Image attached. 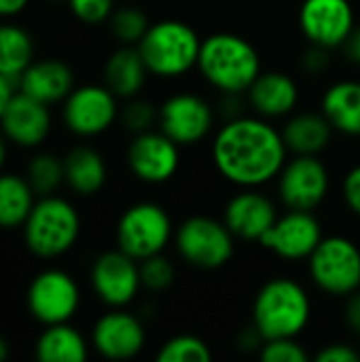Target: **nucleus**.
Here are the masks:
<instances>
[{
	"label": "nucleus",
	"mask_w": 360,
	"mask_h": 362,
	"mask_svg": "<svg viewBox=\"0 0 360 362\" xmlns=\"http://www.w3.org/2000/svg\"><path fill=\"white\" fill-rule=\"evenodd\" d=\"M289 155L282 132L255 112L227 119L212 134V165L238 189H261L276 182Z\"/></svg>",
	"instance_id": "f257e3e1"
},
{
	"label": "nucleus",
	"mask_w": 360,
	"mask_h": 362,
	"mask_svg": "<svg viewBox=\"0 0 360 362\" xmlns=\"http://www.w3.org/2000/svg\"><path fill=\"white\" fill-rule=\"evenodd\" d=\"M140 280L142 291H149L153 295L166 293L176 282V265L166 252L146 257L140 261Z\"/></svg>",
	"instance_id": "2f4dec72"
},
{
	"label": "nucleus",
	"mask_w": 360,
	"mask_h": 362,
	"mask_svg": "<svg viewBox=\"0 0 360 362\" xmlns=\"http://www.w3.org/2000/svg\"><path fill=\"white\" fill-rule=\"evenodd\" d=\"M303 38L325 49H342L356 25L350 0H303L297 15Z\"/></svg>",
	"instance_id": "f3484780"
},
{
	"label": "nucleus",
	"mask_w": 360,
	"mask_h": 362,
	"mask_svg": "<svg viewBox=\"0 0 360 362\" xmlns=\"http://www.w3.org/2000/svg\"><path fill=\"white\" fill-rule=\"evenodd\" d=\"M333 176L320 155H291L276 178L278 199L286 210L316 212L331 195Z\"/></svg>",
	"instance_id": "1a4fd4ad"
},
{
	"label": "nucleus",
	"mask_w": 360,
	"mask_h": 362,
	"mask_svg": "<svg viewBox=\"0 0 360 362\" xmlns=\"http://www.w3.org/2000/svg\"><path fill=\"white\" fill-rule=\"evenodd\" d=\"M278 216L280 210L274 197L261 189H240L227 199L221 218L238 240L259 244Z\"/></svg>",
	"instance_id": "a211bd4d"
},
{
	"label": "nucleus",
	"mask_w": 360,
	"mask_h": 362,
	"mask_svg": "<svg viewBox=\"0 0 360 362\" xmlns=\"http://www.w3.org/2000/svg\"><path fill=\"white\" fill-rule=\"evenodd\" d=\"M74 87H76L74 70L64 59H55V57L34 59L17 78L19 91L47 106L62 104Z\"/></svg>",
	"instance_id": "412c9836"
},
{
	"label": "nucleus",
	"mask_w": 360,
	"mask_h": 362,
	"mask_svg": "<svg viewBox=\"0 0 360 362\" xmlns=\"http://www.w3.org/2000/svg\"><path fill=\"white\" fill-rule=\"evenodd\" d=\"M182 161V146H178L159 127L134 134L127 151L125 163L132 176L144 185H166L170 182Z\"/></svg>",
	"instance_id": "ddd939ff"
},
{
	"label": "nucleus",
	"mask_w": 360,
	"mask_h": 362,
	"mask_svg": "<svg viewBox=\"0 0 360 362\" xmlns=\"http://www.w3.org/2000/svg\"><path fill=\"white\" fill-rule=\"evenodd\" d=\"M34 62V40L17 23H0V72L17 83L23 70Z\"/></svg>",
	"instance_id": "cd10ccee"
},
{
	"label": "nucleus",
	"mask_w": 360,
	"mask_h": 362,
	"mask_svg": "<svg viewBox=\"0 0 360 362\" xmlns=\"http://www.w3.org/2000/svg\"><path fill=\"white\" fill-rule=\"evenodd\" d=\"M25 178L38 197L53 195L66 185L64 178V157L49 151H38L25 165Z\"/></svg>",
	"instance_id": "c85d7f7f"
},
{
	"label": "nucleus",
	"mask_w": 360,
	"mask_h": 362,
	"mask_svg": "<svg viewBox=\"0 0 360 362\" xmlns=\"http://www.w3.org/2000/svg\"><path fill=\"white\" fill-rule=\"evenodd\" d=\"M119 102L104 83L76 85L62 102L64 125L79 138H98L119 121Z\"/></svg>",
	"instance_id": "f8f14e48"
},
{
	"label": "nucleus",
	"mask_w": 360,
	"mask_h": 362,
	"mask_svg": "<svg viewBox=\"0 0 360 362\" xmlns=\"http://www.w3.org/2000/svg\"><path fill=\"white\" fill-rule=\"evenodd\" d=\"M261 70V53L246 36L214 32L202 40L197 72L214 91L244 95Z\"/></svg>",
	"instance_id": "f03ea898"
},
{
	"label": "nucleus",
	"mask_w": 360,
	"mask_h": 362,
	"mask_svg": "<svg viewBox=\"0 0 360 362\" xmlns=\"http://www.w3.org/2000/svg\"><path fill=\"white\" fill-rule=\"evenodd\" d=\"M119 121L132 136L155 129L159 121V106H155L146 98L136 95L132 100H125V104L121 106Z\"/></svg>",
	"instance_id": "473e14b6"
},
{
	"label": "nucleus",
	"mask_w": 360,
	"mask_h": 362,
	"mask_svg": "<svg viewBox=\"0 0 360 362\" xmlns=\"http://www.w3.org/2000/svg\"><path fill=\"white\" fill-rule=\"evenodd\" d=\"M238 238L223 218L191 214L176 225L174 250L182 263L199 272H219L236 257Z\"/></svg>",
	"instance_id": "423d86ee"
},
{
	"label": "nucleus",
	"mask_w": 360,
	"mask_h": 362,
	"mask_svg": "<svg viewBox=\"0 0 360 362\" xmlns=\"http://www.w3.org/2000/svg\"><path fill=\"white\" fill-rule=\"evenodd\" d=\"M306 263L310 282L327 297L346 299L360 288V246L348 235H325Z\"/></svg>",
	"instance_id": "0eeeda50"
},
{
	"label": "nucleus",
	"mask_w": 360,
	"mask_h": 362,
	"mask_svg": "<svg viewBox=\"0 0 360 362\" xmlns=\"http://www.w3.org/2000/svg\"><path fill=\"white\" fill-rule=\"evenodd\" d=\"M89 284L98 301L106 308H127L142 291L140 261L121 248L104 250L91 263Z\"/></svg>",
	"instance_id": "4468645a"
},
{
	"label": "nucleus",
	"mask_w": 360,
	"mask_h": 362,
	"mask_svg": "<svg viewBox=\"0 0 360 362\" xmlns=\"http://www.w3.org/2000/svg\"><path fill=\"white\" fill-rule=\"evenodd\" d=\"M36 199L25 174L0 172V229H21Z\"/></svg>",
	"instance_id": "bb28decb"
},
{
	"label": "nucleus",
	"mask_w": 360,
	"mask_h": 362,
	"mask_svg": "<svg viewBox=\"0 0 360 362\" xmlns=\"http://www.w3.org/2000/svg\"><path fill=\"white\" fill-rule=\"evenodd\" d=\"M81 286L72 274L59 267L38 272L25 291V305L30 316L42 325L70 322L81 308Z\"/></svg>",
	"instance_id": "9d476101"
},
{
	"label": "nucleus",
	"mask_w": 360,
	"mask_h": 362,
	"mask_svg": "<svg viewBox=\"0 0 360 362\" xmlns=\"http://www.w3.org/2000/svg\"><path fill=\"white\" fill-rule=\"evenodd\" d=\"M91 341L70 322L49 325L34 344V356L40 362H85Z\"/></svg>",
	"instance_id": "a878e982"
},
{
	"label": "nucleus",
	"mask_w": 360,
	"mask_h": 362,
	"mask_svg": "<svg viewBox=\"0 0 360 362\" xmlns=\"http://www.w3.org/2000/svg\"><path fill=\"white\" fill-rule=\"evenodd\" d=\"M6 155H8V140L4 138V134L0 132V172L6 163Z\"/></svg>",
	"instance_id": "37998d69"
},
{
	"label": "nucleus",
	"mask_w": 360,
	"mask_h": 362,
	"mask_svg": "<svg viewBox=\"0 0 360 362\" xmlns=\"http://www.w3.org/2000/svg\"><path fill=\"white\" fill-rule=\"evenodd\" d=\"M216 108L195 91H178L159 104L157 127L178 146L189 148L202 144L216 129Z\"/></svg>",
	"instance_id": "9b49d317"
},
{
	"label": "nucleus",
	"mask_w": 360,
	"mask_h": 362,
	"mask_svg": "<svg viewBox=\"0 0 360 362\" xmlns=\"http://www.w3.org/2000/svg\"><path fill=\"white\" fill-rule=\"evenodd\" d=\"M51 129V108L17 89L0 117V132L4 138L13 146L34 151L45 144Z\"/></svg>",
	"instance_id": "6ab92c4d"
},
{
	"label": "nucleus",
	"mask_w": 360,
	"mask_h": 362,
	"mask_svg": "<svg viewBox=\"0 0 360 362\" xmlns=\"http://www.w3.org/2000/svg\"><path fill=\"white\" fill-rule=\"evenodd\" d=\"M299 66L310 76H318V74L327 72L331 66V49L308 42V49L299 57Z\"/></svg>",
	"instance_id": "c9c22d12"
},
{
	"label": "nucleus",
	"mask_w": 360,
	"mask_h": 362,
	"mask_svg": "<svg viewBox=\"0 0 360 362\" xmlns=\"http://www.w3.org/2000/svg\"><path fill=\"white\" fill-rule=\"evenodd\" d=\"M176 225L170 212L151 199L136 202L127 206L117 225H115V242L117 248L142 261L146 257L166 252L168 246L174 242Z\"/></svg>",
	"instance_id": "6e6552de"
},
{
	"label": "nucleus",
	"mask_w": 360,
	"mask_h": 362,
	"mask_svg": "<svg viewBox=\"0 0 360 362\" xmlns=\"http://www.w3.org/2000/svg\"><path fill=\"white\" fill-rule=\"evenodd\" d=\"M8 358V344L4 337H0V362H4Z\"/></svg>",
	"instance_id": "c03bdc74"
},
{
	"label": "nucleus",
	"mask_w": 360,
	"mask_h": 362,
	"mask_svg": "<svg viewBox=\"0 0 360 362\" xmlns=\"http://www.w3.org/2000/svg\"><path fill=\"white\" fill-rule=\"evenodd\" d=\"M151 76L138 47L119 45L104 62V85L121 100H132L142 93L146 78Z\"/></svg>",
	"instance_id": "5701e85b"
},
{
	"label": "nucleus",
	"mask_w": 360,
	"mask_h": 362,
	"mask_svg": "<svg viewBox=\"0 0 360 362\" xmlns=\"http://www.w3.org/2000/svg\"><path fill=\"white\" fill-rule=\"evenodd\" d=\"M64 178L66 187L79 197L98 195L108 180V165L104 155L89 146L79 144L64 155Z\"/></svg>",
	"instance_id": "b1692460"
},
{
	"label": "nucleus",
	"mask_w": 360,
	"mask_h": 362,
	"mask_svg": "<svg viewBox=\"0 0 360 362\" xmlns=\"http://www.w3.org/2000/svg\"><path fill=\"white\" fill-rule=\"evenodd\" d=\"M83 221L76 206L53 193L36 199L30 216L25 218L21 233L25 248L45 261L68 255L81 238Z\"/></svg>",
	"instance_id": "39448f33"
},
{
	"label": "nucleus",
	"mask_w": 360,
	"mask_h": 362,
	"mask_svg": "<svg viewBox=\"0 0 360 362\" xmlns=\"http://www.w3.org/2000/svg\"><path fill=\"white\" fill-rule=\"evenodd\" d=\"M312 361L316 362H359L360 350L356 346L348 344V341H331L325 344L314 356Z\"/></svg>",
	"instance_id": "e433bc0d"
},
{
	"label": "nucleus",
	"mask_w": 360,
	"mask_h": 362,
	"mask_svg": "<svg viewBox=\"0 0 360 362\" xmlns=\"http://www.w3.org/2000/svg\"><path fill=\"white\" fill-rule=\"evenodd\" d=\"M151 23L153 21L140 6L123 4L112 11V15L108 19V30L119 45L136 47L142 40V36L146 34V30L151 28Z\"/></svg>",
	"instance_id": "7c9ffc66"
},
{
	"label": "nucleus",
	"mask_w": 360,
	"mask_h": 362,
	"mask_svg": "<svg viewBox=\"0 0 360 362\" xmlns=\"http://www.w3.org/2000/svg\"><path fill=\"white\" fill-rule=\"evenodd\" d=\"M212 358L210 344L193 333H178L166 339L155 354L157 362H210Z\"/></svg>",
	"instance_id": "c756f323"
},
{
	"label": "nucleus",
	"mask_w": 360,
	"mask_h": 362,
	"mask_svg": "<svg viewBox=\"0 0 360 362\" xmlns=\"http://www.w3.org/2000/svg\"><path fill=\"white\" fill-rule=\"evenodd\" d=\"M51 2H66V0H51Z\"/></svg>",
	"instance_id": "a18cd8bd"
},
{
	"label": "nucleus",
	"mask_w": 360,
	"mask_h": 362,
	"mask_svg": "<svg viewBox=\"0 0 360 362\" xmlns=\"http://www.w3.org/2000/svg\"><path fill=\"white\" fill-rule=\"evenodd\" d=\"M314 314L308 288L291 278L276 276L259 286L250 305V325L263 339L301 337Z\"/></svg>",
	"instance_id": "7ed1b4c3"
},
{
	"label": "nucleus",
	"mask_w": 360,
	"mask_h": 362,
	"mask_svg": "<svg viewBox=\"0 0 360 362\" xmlns=\"http://www.w3.org/2000/svg\"><path fill=\"white\" fill-rule=\"evenodd\" d=\"M257 356L265 362H308L312 354L299 341V337H276L265 339L257 352Z\"/></svg>",
	"instance_id": "72a5a7b5"
},
{
	"label": "nucleus",
	"mask_w": 360,
	"mask_h": 362,
	"mask_svg": "<svg viewBox=\"0 0 360 362\" xmlns=\"http://www.w3.org/2000/svg\"><path fill=\"white\" fill-rule=\"evenodd\" d=\"M15 81L13 78H8V76H4L2 72H0V117H2V112H4V108L8 106V102H11V98L15 95Z\"/></svg>",
	"instance_id": "79ce46f5"
},
{
	"label": "nucleus",
	"mask_w": 360,
	"mask_h": 362,
	"mask_svg": "<svg viewBox=\"0 0 360 362\" xmlns=\"http://www.w3.org/2000/svg\"><path fill=\"white\" fill-rule=\"evenodd\" d=\"M70 13L85 25L108 23L115 6V0H66Z\"/></svg>",
	"instance_id": "f704fd0d"
},
{
	"label": "nucleus",
	"mask_w": 360,
	"mask_h": 362,
	"mask_svg": "<svg viewBox=\"0 0 360 362\" xmlns=\"http://www.w3.org/2000/svg\"><path fill=\"white\" fill-rule=\"evenodd\" d=\"M342 316H344L346 329L354 337L360 339V288L356 293H352V295H348L344 299V312H342Z\"/></svg>",
	"instance_id": "58836bf2"
},
{
	"label": "nucleus",
	"mask_w": 360,
	"mask_h": 362,
	"mask_svg": "<svg viewBox=\"0 0 360 362\" xmlns=\"http://www.w3.org/2000/svg\"><path fill=\"white\" fill-rule=\"evenodd\" d=\"M342 49H344L346 57L354 66H360V21H356L354 30L350 32V36H348V40H346V45Z\"/></svg>",
	"instance_id": "ea45409f"
},
{
	"label": "nucleus",
	"mask_w": 360,
	"mask_h": 362,
	"mask_svg": "<svg viewBox=\"0 0 360 362\" xmlns=\"http://www.w3.org/2000/svg\"><path fill=\"white\" fill-rule=\"evenodd\" d=\"M280 132L291 155H323L337 134L320 108L295 110L284 119Z\"/></svg>",
	"instance_id": "4be33fe9"
},
{
	"label": "nucleus",
	"mask_w": 360,
	"mask_h": 362,
	"mask_svg": "<svg viewBox=\"0 0 360 362\" xmlns=\"http://www.w3.org/2000/svg\"><path fill=\"white\" fill-rule=\"evenodd\" d=\"M30 0H0V19H11L17 17L28 8Z\"/></svg>",
	"instance_id": "a19ab883"
},
{
	"label": "nucleus",
	"mask_w": 360,
	"mask_h": 362,
	"mask_svg": "<svg viewBox=\"0 0 360 362\" xmlns=\"http://www.w3.org/2000/svg\"><path fill=\"white\" fill-rule=\"evenodd\" d=\"M320 112L333 129L346 138H360V81L339 78L331 83L320 98Z\"/></svg>",
	"instance_id": "393cba45"
},
{
	"label": "nucleus",
	"mask_w": 360,
	"mask_h": 362,
	"mask_svg": "<svg viewBox=\"0 0 360 362\" xmlns=\"http://www.w3.org/2000/svg\"><path fill=\"white\" fill-rule=\"evenodd\" d=\"M342 199L346 208L360 218V163H354L342 178Z\"/></svg>",
	"instance_id": "4c0bfd02"
},
{
	"label": "nucleus",
	"mask_w": 360,
	"mask_h": 362,
	"mask_svg": "<svg viewBox=\"0 0 360 362\" xmlns=\"http://www.w3.org/2000/svg\"><path fill=\"white\" fill-rule=\"evenodd\" d=\"M248 110L269 119H286L293 115L299 106L301 100V89L299 83L293 74L284 70H261V74L252 81L248 91L244 93Z\"/></svg>",
	"instance_id": "aec40b11"
},
{
	"label": "nucleus",
	"mask_w": 360,
	"mask_h": 362,
	"mask_svg": "<svg viewBox=\"0 0 360 362\" xmlns=\"http://www.w3.org/2000/svg\"><path fill=\"white\" fill-rule=\"evenodd\" d=\"M202 36L182 19H159L151 23L142 40L136 45L151 76L174 81L197 70Z\"/></svg>",
	"instance_id": "20e7f679"
},
{
	"label": "nucleus",
	"mask_w": 360,
	"mask_h": 362,
	"mask_svg": "<svg viewBox=\"0 0 360 362\" xmlns=\"http://www.w3.org/2000/svg\"><path fill=\"white\" fill-rule=\"evenodd\" d=\"M89 341L106 361H132L144 352L149 335L142 316L127 308H108L93 322Z\"/></svg>",
	"instance_id": "2eb2a0df"
},
{
	"label": "nucleus",
	"mask_w": 360,
	"mask_h": 362,
	"mask_svg": "<svg viewBox=\"0 0 360 362\" xmlns=\"http://www.w3.org/2000/svg\"><path fill=\"white\" fill-rule=\"evenodd\" d=\"M323 238L325 229L316 212L286 210L280 212L272 229L261 238L259 246L286 263H301L310 259Z\"/></svg>",
	"instance_id": "dca6fc26"
}]
</instances>
